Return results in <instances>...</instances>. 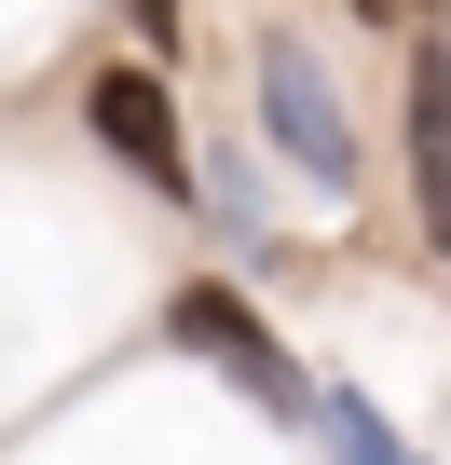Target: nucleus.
Returning <instances> with one entry per match:
<instances>
[{"label": "nucleus", "instance_id": "7", "mask_svg": "<svg viewBox=\"0 0 451 465\" xmlns=\"http://www.w3.org/2000/svg\"><path fill=\"white\" fill-rule=\"evenodd\" d=\"M356 15H369V28H383V15H397V0H356Z\"/></svg>", "mask_w": 451, "mask_h": 465}, {"label": "nucleus", "instance_id": "4", "mask_svg": "<svg viewBox=\"0 0 451 465\" xmlns=\"http://www.w3.org/2000/svg\"><path fill=\"white\" fill-rule=\"evenodd\" d=\"M410 178H424L437 247H451V42H437V28H424V55H410Z\"/></svg>", "mask_w": 451, "mask_h": 465}, {"label": "nucleus", "instance_id": "2", "mask_svg": "<svg viewBox=\"0 0 451 465\" xmlns=\"http://www.w3.org/2000/svg\"><path fill=\"white\" fill-rule=\"evenodd\" d=\"M83 124H96V151H123V164H137L164 205L191 192V137H178V110H164V83H151V69H96Z\"/></svg>", "mask_w": 451, "mask_h": 465}, {"label": "nucleus", "instance_id": "6", "mask_svg": "<svg viewBox=\"0 0 451 465\" xmlns=\"http://www.w3.org/2000/svg\"><path fill=\"white\" fill-rule=\"evenodd\" d=\"M123 15L151 28V55H178V0H123Z\"/></svg>", "mask_w": 451, "mask_h": 465}, {"label": "nucleus", "instance_id": "1", "mask_svg": "<svg viewBox=\"0 0 451 465\" xmlns=\"http://www.w3.org/2000/svg\"><path fill=\"white\" fill-rule=\"evenodd\" d=\"M164 329H178V342H191L205 370H233V383H247L260 411H288V424L315 411V383H301V356H288V342H274V329H260V315H247L233 288H178V315H164Z\"/></svg>", "mask_w": 451, "mask_h": 465}, {"label": "nucleus", "instance_id": "5", "mask_svg": "<svg viewBox=\"0 0 451 465\" xmlns=\"http://www.w3.org/2000/svg\"><path fill=\"white\" fill-rule=\"evenodd\" d=\"M315 411H328V438H342V465H424V451H410V438H397V424H383L369 397H315Z\"/></svg>", "mask_w": 451, "mask_h": 465}, {"label": "nucleus", "instance_id": "3", "mask_svg": "<svg viewBox=\"0 0 451 465\" xmlns=\"http://www.w3.org/2000/svg\"><path fill=\"white\" fill-rule=\"evenodd\" d=\"M260 124L301 151V178H315V192H356V137H342V110H328V83H315V55H301V42H274V55H260Z\"/></svg>", "mask_w": 451, "mask_h": 465}]
</instances>
